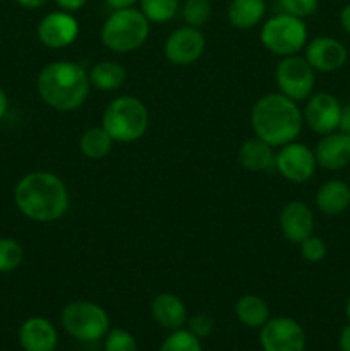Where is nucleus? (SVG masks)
Returning <instances> with one entry per match:
<instances>
[{"label":"nucleus","mask_w":350,"mask_h":351,"mask_svg":"<svg viewBox=\"0 0 350 351\" xmlns=\"http://www.w3.org/2000/svg\"><path fill=\"white\" fill-rule=\"evenodd\" d=\"M14 202L23 216L36 223L64 218L71 206L65 182L51 171L38 170L24 175L14 189Z\"/></svg>","instance_id":"obj_1"},{"label":"nucleus","mask_w":350,"mask_h":351,"mask_svg":"<svg viewBox=\"0 0 350 351\" xmlns=\"http://www.w3.org/2000/svg\"><path fill=\"white\" fill-rule=\"evenodd\" d=\"M40 98L58 112L81 108L91 91L89 74L81 64L72 60H55L45 65L36 79Z\"/></svg>","instance_id":"obj_2"},{"label":"nucleus","mask_w":350,"mask_h":351,"mask_svg":"<svg viewBox=\"0 0 350 351\" xmlns=\"http://www.w3.org/2000/svg\"><path fill=\"white\" fill-rule=\"evenodd\" d=\"M304 123L297 101L281 93H268L254 103L250 110V127L254 136L273 147L294 143Z\"/></svg>","instance_id":"obj_3"},{"label":"nucleus","mask_w":350,"mask_h":351,"mask_svg":"<svg viewBox=\"0 0 350 351\" xmlns=\"http://www.w3.org/2000/svg\"><path fill=\"white\" fill-rule=\"evenodd\" d=\"M102 127L115 143H136L150 127L148 106L136 96H119L103 112Z\"/></svg>","instance_id":"obj_4"},{"label":"nucleus","mask_w":350,"mask_h":351,"mask_svg":"<svg viewBox=\"0 0 350 351\" xmlns=\"http://www.w3.org/2000/svg\"><path fill=\"white\" fill-rule=\"evenodd\" d=\"M150 24L146 16L134 7L113 10L103 23L100 38L110 51L130 53L146 43Z\"/></svg>","instance_id":"obj_5"},{"label":"nucleus","mask_w":350,"mask_h":351,"mask_svg":"<svg viewBox=\"0 0 350 351\" xmlns=\"http://www.w3.org/2000/svg\"><path fill=\"white\" fill-rule=\"evenodd\" d=\"M261 43L281 58L297 55L307 43V26L302 17L294 14H277L261 27Z\"/></svg>","instance_id":"obj_6"},{"label":"nucleus","mask_w":350,"mask_h":351,"mask_svg":"<svg viewBox=\"0 0 350 351\" xmlns=\"http://www.w3.org/2000/svg\"><path fill=\"white\" fill-rule=\"evenodd\" d=\"M60 322L74 339L93 343L106 336L110 328L108 314L98 304L88 300H75L62 308Z\"/></svg>","instance_id":"obj_7"},{"label":"nucleus","mask_w":350,"mask_h":351,"mask_svg":"<svg viewBox=\"0 0 350 351\" xmlns=\"http://www.w3.org/2000/svg\"><path fill=\"white\" fill-rule=\"evenodd\" d=\"M275 79L281 95L294 101H304L312 95L316 86L314 69L304 57L290 55L283 57L277 65Z\"/></svg>","instance_id":"obj_8"},{"label":"nucleus","mask_w":350,"mask_h":351,"mask_svg":"<svg viewBox=\"0 0 350 351\" xmlns=\"http://www.w3.org/2000/svg\"><path fill=\"white\" fill-rule=\"evenodd\" d=\"M318 161L314 151L301 143H288L280 147L275 158V170L288 182L304 184L314 175Z\"/></svg>","instance_id":"obj_9"},{"label":"nucleus","mask_w":350,"mask_h":351,"mask_svg":"<svg viewBox=\"0 0 350 351\" xmlns=\"http://www.w3.org/2000/svg\"><path fill=\"white\" fill-rule=\"evenodd\" d=\"M206 48V38L199 27L182 26L172 31L163 45V53L170 64L185 67L202 57Z\"/></svg>","instance_id":"obj_10"},{"label":"nucleus","mask_w":350,"mask_h":351,"mask_svg":"<svg viewBox=\"0 0 350 351\" xmlns=\"http://www.w3.org/2000/svg\"><path fill=\"white\" fill-rule=\"evenodd\" d=\"M259 341L264 351H304L305 332L290 317H273L261 328Z\"/></svg>","instance_id":"obj_11"},{"label":"nucleus","mask_w":350,"mask_h":351,"mask_svg":"<svg viewBox=\"0 0 350 351\" xmlns=\"http://www.w3.org/2000/svg\"><path fill=\"white\" fill-rule=\"evenodd\" d=\"M36 36L43 47L51 50L71 47L79 36V23L72 12L54 10L41 17L36 27Z\"/></svg>","instance_id":"obj_12"},{"label":"nucleus","mask_w":350,"mask_h":351,"mask_svg":"<svg viewBox=\"0 0 350 351\" xmlns=\"http://www.w3.org/2000/svg\"><path fill=\"white\" fill-rule=\"evenodd\" d=\"M340 115H342V105L338 99L328 93H316L307 98L302 117L307 123L309 129L316 134H331L338 129Z\"/></svg>","instance_id":"obj_13"},{"label":"nucleus","mask_w":350,"mask_h":351,"mask_svg":"<svg viewBox=\"0 0 350 351\" xmlns=\"http://www.w3.org/2000/svg\"><path fill=\"white\" fill-rule=\"evenodd\" d=\"M347 48L338 40L329 36L314 38L305 45V60L314 71L333 72L338 71L347 62Z\"/></svg>","instance_id":"obj_14"},{"label":"nucleus","mask_w":350,"mask_h":351,"mask_svg":"<svg viewBox=\"0 0 350 351\" xmlns=\"http://www.w3.org/2000/svg\"><path fill=\"white\" fill-rule=\"evenodd\" d=\"M281 235L292 243H301L314 232V215L312 209L302 201H290L281 208L280 218Z\"/></svg>","instance_id":"obj_15"},{"label":"nucleus","mask_w":350,"mask_h":351,"mask_svg":"<svg viewBox=\"0 0 350 351\" xmlns=\"http://www.w3.org/2000/svg\"><path fill=\"white\" fill-rule=\"evenodd\" d=\"M17 338L24 351H54L58 343L57 329L45 317L26 319L21 324Z\"/></svg>","instance_id":"obj_16"},{"label":"nucleus","mask_w":350,"mask_h":351,"mask_svg":"<svg viewBox=\"0 0 350 351\" xmlns=\"http://www.w3.org/2000/svg\"><path fill=\"white\" fill-rule=\"evenodd\" d=\"M316 161L326 170H342L350 163V137L345 132H331L321 137L314 149Z\"/></svg>","instance_id":"obj_17"},{"label":"nucleus","mask_w":350,"mask_h":351,"mask_svg":"<svg viewBox=\"0 0 350 351\" xmlns=\"http://www.w3.org/2000/svg\"><path fill=\"white\" fill-rule=\"evenodd\" d=\"M151 315L165 329L177 331L187 322V308L180 297L174 293H158L151 302Z\"/></svg>","instance_id":"obj_18"},{"label":"nucleus","mask_w":350,"mask_h":351,"mask_svg":"<svg viewBox=\"0 0 350 351\" xmlns=\"http://www.w3.org/2000/svg\"><path fill=\"white\" fill-rule=\"evenodd\" d=\"M275 158H277V153L273 151V146L256 136L244 141L237 153L240 167L249 171H259V173L275 170Z\"/></svg>","instance_id":"obj_19"},{"label":"nucleus","mask_w":350,"mask_h":351,"mask_svg":"<svg viewBox=\"0 0 350 351\" xmlns=\"http://www.w3.org/2000/svg\"><path fill=\"white\" fill-rule=\"evenodd\" d=\"M316 204L326 216H338L350 206V187L342 180H328L319 187Z\"/></svg>","instance_id":"obj_20"},{"label":"nucleus","mask_w":350,"mask_h":351,"mask_svg":"<svg viewBox=\"0 0 350 351\" xmlns=\"http://www.w3.org/2000/svg\"><path fill=\"white\" fill-rule=\"evenodd\" d=\"M266 14V2L264 0H232L226 10L229 23L235 29H253L263 21Z\"/></svg>","instance_id":"obj_21"},{"label":"nucleus","mask_w":350,"mask_h":351,"mask_svg":"<svg viewBox=\"0 0 350 351\" xmlns=\"http://www.w3.org/2000/svg\"><path fill=\"white\" fill-rule=\"evenodd\" d=\"M89 74V82L93 88L100 91H115L122 88L127 79V72L119 62L115 60H102L91 67Z\"/></svg>","instance_id":"obj_22"},{"label":"nucleus","mask_w":350,"mask_h":351,"mask_svg":"<svg viewBox=\"0 0 350 351\" xmlns=\"http://www.w3.org/2000/svg\"><path fill=\"white\" fill-rule=\"evenodd\" d=\"M235 315L247 328L261 329L270 321V307L257 295H242L235 304Z\"/></svg>","instance_id":"obj_23"},{"label":"nucleus","mask_w":350,"mask_h":351,"mask_svg":"<svg viewBox=\"0 0 350 351\" xmlns=\"http://www.w3.org/2000/svg\"><path fill=\"white\" fill-rule=\"evenodd\" d=\"M115 141L110 137V134L100 127H89L79 137V149L89 160H102L112 151Z\"/></svg>","instance_id":"obj_24"},{"label":"nucleus","mask_w":350,"mask_h":351,"mask_svg":"<svg viewBox=\"0 0 350 351\" xmlns=\"http://www.w3.org/2000/svg\"><path fill=\"white\" fill-rule=\"evenodd\" d=\"M141 12L150 23L163 24L174 19L180 9V0H139Z\"/></svg>","instance_id":"obj_25"},{"label":"nucleus","mask_w":350,"mask_h":351,"mask_svg":"<svg viewBox=\"0 0 350 351\" xmlns=\"http://www.w3.org/2000/svg\"><path fill=\"white\" fill-rule=\"evenodd\" d=\"M24 249L17 240L3 237L0 239V274L12 273L23 264Z\"/></svg>","instance_id":"obj_26"},{"label":"nucleus","mask_w":350,"mask_h":351,"mask_svg":"<svg viewBox=\"0 0 350 351\" xmlns=\"http://www.w3.org/2000/svg\"><path fill=\"white\" fill-rule=\"evenodd\" d=\"M182 19L187 26L199 27L201 29L209 21L213 12V7L209 0H185L182 3Z\"/></svg>","instance_id":"obj_27"},{"label":"nucleus","mask_w":350,"mask_h":351,"mask_svg":"<svg viewBox=\"0 0 350 351\" xmlns=\"http://www.w3.org/2000/svg\"><path fill=\"white\" fill-rule=\"evenodd\" d=\"M160 351H202L201 341L191 331L177 329L161 343Z\"/></svg>","instance_id":"obj_28"},{"label":"nucleus","mask_w":350,"mask_h":351,"mask_svg":"<svg viewBox=\"0 0 350 351\" xmlns=\"http://www.w3.org/2000/svg\"><path fill=\"white\" fill-rule=\"evenodd\" d=\"M105 351H137L136 339L126 329H112L106 335Z\"/></svg>","instance_id":"obj_29"},{"label":"nucleus","mask_w":350,"mask_h":351,"mask_svg":"<svg viewBox=\"0 0 350 351\" xmlns=\"http://www.w3.org/2000/svg\"><path fill=\"white\" fill-rule=\"evenodd\" d=\"M299 245H301L302 257H304L307 263H319V261L325 259L326 252H328L325 240L319 239V237L316 235L307 237V239L302 240Z\"/></svg>","instance_id":"obj_30"},{"label":"nucleus","mask_w":350,"mask_h":351,"mask_svg":"<svg viewBox=\"0 0 350 351\" xmlns=\"http://www.w3.org/2000/svg\"><path fill=\"white\" fill-rule=\"evenodd\" d=\"M283 12L294 14L297 17H307L318 10L319 0H278Z\"/></svg>","instance_id":"obj_31"},{"label":"nucleus","mask_w":350,"mask_h":351,"mask_svg":"<svg viewBox=\"0 0 350 351\" xmlns=\"http://www.w3.org/2000/svg\"><path fill=\"white\" fill-rule=\"evenodd\" d=\"M213 329H215V321L208 314H196L189 319V331L196 338H208L213 332Z\"/></svg>","instance_id":"obj_32"},{"label":"nucleus","mask_w":350,"mask_h":351,"mask_svg":"<svg viewBox=\"0 0 350 351\" xmlns=\"http://www.w3.org/2000/svg\"><path fill=\"white\" fill-rule=\"evenodd\" d=\"M58 7L62 10H67V12H75V10L82 9V7L88 3V0H55Z\"/></svg>","instance_id":"obj_33"},{"label":"nucleus","mask_w":350,"mask_h":351,"mask_svg":"<svg viewBox=\"0 0 350 351\" xmlns=\"http://www.w3.org/2000/svg\"><path fill=\"white\" fill-rule=\"evenodd\" d=\"M340 132H350V103L342 106V115H340Z\"/></svg>","instance_id":"obj_34"},{"label":"nucleus","mask_w":350,"mask_h":351,"mask_svg":"<svg viewBox=\"0 0 350 351\" xmlns=\"http://www.w3.org/2000/svg\"><path fill=\"white\" fill-rule=\"evenodd\" d=\"M338 348L340 351H350V324L345 326L342 329V332H340Z\"/></svg>","instance_id":"obj_35"},{"label":"nucleus","mask_w":350,"mask_h":351,"mask_svg":"<svg viewBox=\"0 0 350 351\" xmlns=\"http://www.w3.org/2000/svg\"><path fill=\"white\" fill-rule=\"evenodd\" d=\"M106 5L112 7L113 10H120V9H129V7H134V3L137 0H105Z\"/></svg>","instance_id":"obj_36"},{"label":"nucleus","mask_w":350,"mask_h":351,"mask_svg":"<svg viewBox=\"0 0 350 351\" xmlns=\"http://www.w3.org/2000/svg\"><path fill=\"white\" fill-rule=\"evenodd\" d=\"M16 2L24 9H40V7L47 5L48 0H16Z\"/></svg>","instance_id":"obj_37"},{"label":"nucleus","mask_w":350,"mask_h":351,"mask_svg":"<svg viewBox=\"0 0 350 351\" xmlns=\"http://www.w3.org/2000/svg\"><path fill=\"white\" fill-rule=\"evenodd\" d=\"M340 23H342L343 29L350 34V3H347L340 12Z\"/></svg>","instance_id":"obj_38"},{"label":"nucleus","mask_w":350,"mask_h":351,"mask_svg":"<svg viewBox=\"0 0 350 351\" xmlns=\"http://www.w3.org/2000/svg\"><path fill=\"white\" fill-rule=\"evenodd\" d=\"M7 110H9V98H7V93L3 91V88H0V120L5 117Z\"/></svg>","instance_id":"obj_39"},{"label":"nucleus","mask_w":350,"mask_h":351,"mask_svg":"<svg viewBox=\"0 0 350 351\" xmlns=\"http://www.w3.org/2000/svg\"><path fill=\"white\" fill-rule=\"evenodd\" d=\"M345 314H347V319H349V321H350V297H349V300H347V307H345Z\"/></svg>","instance_id":"obj_40"},{"label":"nucleus","mask_w":350,"mask_h":351,"mask_svg":"<svg viewBox=\"0 0 350 351\" xmlns=\"http://www.w3.org/2000/svg\"><path fill=\"white\" fill-rule=\"evenodd\" d=\"M347 134H349V137H350V132H347Z\"/></svg>","instance_id":"obj_41"}]
</instances>
